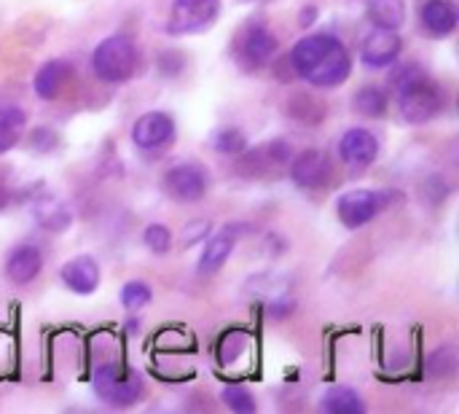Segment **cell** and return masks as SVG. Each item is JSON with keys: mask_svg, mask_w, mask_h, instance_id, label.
<instances>
[{"mask_svg": "<svg viewBox=\"0 0 459 414\" xmlns=\"http://www.w3.org/2000/svg\"><path fill=\"white\" fill-rule=\"evenodd\" d=\"M403 52V38L398 30H384V28H371L366 38L360 41V62L368 70H384L398 62Z\"/></svg>", "mask_w": 459, "mask_h": 414, "instance_id": "obj_10", "label": "cell"}, {"mask_svg": "<svg viewBox=\"0 0 459 414\" xmlns=\"http://www.w3.org/2000/svg\"><path fill=\"white\" fill-rule=\"evenodd\" d=\"M183 65H186V60H183V54H178V52H165V54L157 60V70H159V76H165V78H178V76L183 73Z\"/></svg>", "mask_w": 459, "mask_h": 414, "instance_id": "obj_29", "label": "cell"}, {"mask_svg": "<svg viewBox=\"0 0 459 414\" xmlns=\"http://www.w3.org/2000/svg\"><path fill=\"white\" fill-rule=\"evenodd\" d=\"M384 194L374 191V189H352L347 194L339 197L336 202V215L347 229H360L368 221H374L379 215V210L384 207Z\"/></svg>", "mask_w": 459, "mask_h": 414, "instance_id": "obj_11", "label": "cell"}, {"mask_svg": "<svg viewBox=\"0 0 459 414\" xmlns=\"http://www.w3.org/2000/svg\"><path fill=\"white\" fill-rule=\"evenodd\" d=\"M320 409L328 411V414H363L366 403L350 387H331V390H326V395L320 401Z\"/></svg>", "mask_w": 459, "mask_h": 414, "instance_id": "obj_22", "label": "cell"}, {"mask_svg": "<svg viewBox=\"0 0 459 414\" xmlns=\"http://www.w3.org/2000/svg\"><path fill=\"white\" fill-rule=\"evenodd\" d=\"M315 20H318V9H315V6H306V9L301 12V28H310Z\"/></svg>", "mask_w": 459, "mask_h": 414, "instance_id": "obj_33", "label": "cell"}, {"mask_svg": "<svg viewBox=\"0 0 459 414\" xmlns=\"http://www.w3.org/2000/svg\"><path fill=\"white\" fill-rule=\"evenodd\" d=\"M277 49H279L277 36H274L266 25L255 22V25H247V28L239 33V38H237V44H234V57H237V62H239L242 68H247V70H261V68H266V65L274 60Z\"/></svg>", "mask_w": 459, "mask_h": 414, "instance_id": "obj_6", "label": "cell"}, {"mask_svg": "<svg viewBox=\"0 0 459 414\" xmlns=\"http://www.w3.org/2000/svg\"><path fill=\"white\" fill-rule=\"evenodd\" d=\"M28 116L20 108H4L0 110V154L12 151L20 143V132L25 129Z\"/></svg>", "mask_w": 459, "mask_h": 414, "instance_id": "obj_23", "label": "cell"}, {"mask_svg": "<svg viewBox=\"0 0 459 414\" xmlns=\"http://www.w3.org/2000/svg\"><path fill=\"white\" fill-rule=\"evenodd\" d=\"M239 157H242V173L255 175V178H263V175H269V173H274V170L287 167L290 159H293V151H290V143L274 141V143H269V146L255 149L253 154L245 151V154H239Z\"/></svg>", "mask_w": 459, "mask_h": 414, "instance_id": "obj_15", "label": "cell"}, {"mask_svg": "<svg viewBox=\"0 0 459 414\" xmlns=\"http://www.w3.org/2000/svg\"><path fill=\"white\" fill-rule=\"evenodd\" d=\"M456 6L451 0H424L419 9V25L430 38H448L456 30Z\"/></svg>", "mask_w": 459, "mask_h": 414, "instance_id": "obj_16", "label": "cell"}, {"mask_svg": "<svg viewBox=\"0 0 459 414\" xmlns=\"http://www.w3.org/2000/svg\"><path fill=\"white\" fill-rule=\"evenodd\" d=\"M33 215H36L38 226L46 229V231H65L73 223V213L57 197H41V199H36L33 202Z\"/></svg>", "mask_w": 459, "mask_h": 414, "instance_id": "obj_20", "label": "cell"}, {"mask_svg": "<svg viewBox=\"0 0 459 414\" xmlns=\"http://www.w3.org/2000/svg\"><path fill=\"white\" fill-rule=\"evenodd\" d=\"M6 205V191H4V186H0V207Z\"/></svg>", "mask_w": 459, "mask_h": 414, "instance_id": "obj_34", "label": "cell"}, {"mask_svg": "<svg viewBox=\"0 0 459 414\" xmlns=\"http://www.w3.org/2000/svg\"><path fill=\"white\" fill-rule=\"evenodd\" d=\"M142 242H145V248H148L153 256H165V253H170V248H173V231H170V226H165V223H150V226H145V231H142Z\"/></svg>", "mask_w": 459, "mask_h": 414, "instance_id": "obj_28", "label": "cell"}, {"mask_svg": "<svg viewBox=\"0 0 459 414\" xmlns=\"http://www.w3.org/2000/svg\"><path fill=\"white\" fill-rule=\"evenodd\" d=\"M175 137V118L165 110H148L132 124V143L140 151H159Z\"/></svg>", "mask_w": 459, "mask_h": 414, "instance_id": "obj_12", "label": "cell"}, {"mask_svg": "<svg viewBox=\"0 0 459 414\" xmlns=\"http://www.w3.org/2000/svg\"><path fill=\"white\" fill-rule=\"evenodd\" d=\"M62 283L81 296H89L100 288V264L92 256H76L60 269Z\"/></svg>", "mask_w": 459, "mask_h": 414, "instance_id": "obj_17", "label": "cell"}, {"mask_svg": "<svg viewBox=\"0 0 459 414\" xmlns=\"http://www.w3.org/2000/svg\"><path fill=\"white\" fill-rule=\"evenodd\" d=\"M150 299H153L150 286L142 283V280H129V283H124V288H121V307L129 310V313H137V310L148 307Z\"/></svg>", "mask_w": 459, "mask_h": 414, "instance_id": "obj_27", "label": "cell"}, {"mask_svg": "<svg viewBox=\"0 0 459 414\" xmlns=\"http://www.w3.org/2000/svg\"><path fill=\"white\" fill-rule=\"evenodd\" d=\"M255 353H258V342L247 329L226 331L215 347L218 366L226 374H247L255 366Z\"/></svg>", "mask_w": 459, "mask_h": 414, "instance_id": "obj_8", "label": "cell"}, {"mask_svg": "<svg viewBox=\"0 0 459 414\" xmlns=\"http://www.w3.org/2000/svg\"><path fill=\"white\" fill-rule=\"evenodd\" d=\"M339 157L352 170H366L379 157V141L376 134L366 126H352L342 134L339 141Z\"/></svg>", "mask_w": 459, "mask_h": 414, "instance_id": "obj_13", "label": "cell"}, {"mask_svg": "<svg viewBox=\"0 0 459 414\" xmlns=\"http://www.w3.org/2000/svg\"><path fill=\"white\" fill-rule=\"evenodd\" d=\"M210 221H191L186 229H183V234H181V239H183V245L186 248H191V245H197V242H202V239H207L210 237Z\"/></svg>", "mask_w": 459, "mask_h": 414, "instance_id": "obj_31", "label": "cell"}, {"mask_svg": "<svg viewBox=\"0 0 459 414\" xmlns=\"http://www.w3.org/2000/svg\"><path fill=\"white\" fill-rule=\"evenodd\" d=\"M390 81L395 86L398 110L408 124H427L446 105L443 86L438 81H432L430 76H424L422 68H416V65L395 68Z\"/></svg>", "mask_w": 459, "mask_h": 414, "instance_id": "obj_2", "label": "cell"}, {"mask_svg": "<svg viewBox=\"0 0 459 414\" xmlns=\"http://www.w3.org/2000/svg\"><path fill=\"white\" fill-rule=\"evenodd\" d=\"M293 73L318 89H336L352 73V57L347 46L331 33L303 36L287 57Z\"/></svg>", "mask_w": 459, "mask_h": 414, "instance_id": "obj_1", "label": "cell"}, {"mask_svg": "<svg viewBox=\"0 0 459 414\" xmlns=\"http://www.w3.org/2000/svg\"><path fill=\"white\" fill-rule=\"evenodd\" d=\"M352 105H355V110H358L360 116L382 118V116L387 113V108H390V100H387V94H384L379 86H363V89H358Z\"/></svg>", "mask_w": 459, "mask_h": 414, "instance_id": "obj_24", "label": "cell"}, {"mask_svg": "<svg viewBox=\"0 0 459 414\" xmlns=\"http://www.w3.org/2000/svg\"><path fill=\"white\" fill-rule=\"evenodd\" d=\"M30 146H33L38 154L52 151V149L57 146V132H54V129H46V126L33 129V134H30Z\"/></svg>", "mask_w": 459, "mask_h": 414, "instance_id": "obj_30", "label": "cell"}, {"mask_svg": "<svg viewBox=\"0 0 459 414\" xmlns=\"http://www.w3.org/2000/svg\"><path fill=\"white\" fill-rule=\"evenodd\" d=\"M221 401H223L231 411H237V414H253V411H258V403H255L253 393H250L245 385H223Z\"/></svg>", "mask_w": 459, "mask_h": 414, "instance_id": "obj_26", "label": "cell"}, {"mask_svg": "<svg viewBox=\"0 0 459 414\" xmlns=\"http://www.w3.org/2000/svg\"><path fill=\"white\" fill-rule=\"evenodd\" d=\"M92 385H94V393L100 395V401L113 409H129V406L140 403L145 395L142 379L124 366L118 350L94 363Z\"/></svg>", "mask_w": 459, "mask_h": 414, "instance_id": "obj_3", "label": "cell"}, {"mask_svg": "<svg viewBox=\"0 0 459 414\" xmlns=\"http://www.w3.org/2000/svg\"><path fill=\"white\" fill-rule=\"evenodd\" d=\"M44 269V253L38 245H20L6 258V274L14 286H30Z\"/></svg>", "mask_w": 459, "mask_h": 414, "instance_id": "obj_18", "label": "cell"}, {"mask_svg": "<svg viewBox=\"0 0 459 414\" xmlns=\"http://www.w3.org/2000/svg\"><path fill=\"white\" fill-rule=\"evenodd\" d=\"M242 234H247V226L231 221V223H226L221 231H215L213 237H207V239H205L207 245H205V250H202V256H199V272H202V274L218 272V269L229 261V256L234 253L237 239H239Z\"/></svg>", "mask_w": 459, "mask_h": 414, "instance_id": "obj_14", "label": "cell"}, {"mask_svg": "<svg viewBox=\"0 0 459 414\" xmlns=\"http://www.w3.org/2000/svg\"><path fill=\"white\" fill-rule=\"evenodd\" d=\"M137 68H140V49L124 33L102 38L92 52V70L105 84H124L137 73Z\"/></svg>", "mask_w": 459, "mask_h": 414, "instance_id": "obj_4", "label": "cell"}, {"mask_svg": "<svg viewBox=\"0 0 459 414\" xmlns=\"http://www.w3.org/2000/svg\"><path fill=\"white\" fill-rule=\"evenodd\" d=\"M73 81V65L65 60H49L33 78V89L41 100H60Z\"/></svg>", "mask_w": 459, "mask_h": 414, "instance_id": "obj_19", "label": "cell"}, {"mask_svg": "<svg viewBox=\"0 0 459 414\" xmlns=\"http://www.w3.org/2000/svg\"><path fill=\"white\" fill-rule=\"evenodd\" d=\"M165 194L175 202H199L207 194L210 173L197 162H181L165 173Z\"/></svg>", "mask_w": 459, "mask_h": 414, "instance_id": "obj_9", "label": "cell"}, {"mask_svg": "<svg viewBox=\"0 0 459 414\" xmlns=\"http://www.w3.org/2000/svg\"><path fill=\"white\" fill-rule=\"evenodd\" d=\"M293 299H287V296H279V299H269L266 302V315L269 318H274V321H282V318H287L290 313H293Z\"/></svg>", "mask_w": 459, "mask_h": 414, "instance_id": "obj_32", "label": "cell"}, {"mask_svg": "<svg viewBox=\"0 0 459 414\" xmlns=\"http://www.w3.org/2000/svg\"><path fill=\"white\" fill-rule=\"evenodd\" d=\"M334 159L320 149H306L290 159V181L301 191H320L334 183Z\"/></svg>", "mask_w": 459, "mask_h": 414, "instance_id": "obj_7", "label": "cell"}, {"mask_svg": "<svg viewBox=\"0 0 459 414\" xmlns=\"http://www.w3.org/2000/svg\"><path fill=\"white\" fill-rule=\"evenodd\" d=\"M221 17V0H173L167 33L170 36H199L210 30Z\"/></svg>", "mask_w": 459, "mask_h": 414, "instance_id": "obj_5", "label": "cell"}, {"mask_svg": "<svg viewBox=\"0 0 459 414\" xmlns=\"http://www.w3.org/2000/svg\"><path fill=\"white\" fill-rule=\"evenodd\" d=\"M213 149L223 157H239L247 151V134L237 126H226V129L215 132Z\"/></svg>", "mask_w": 459, "mask_h": 414, "instance_id": "obj_25", "label": "cell"}, {"mask_svg": "<svg viewBox=\"0 0 459 414\" xmlns=\"http://www.w3.org/2000/svg\"><path fill=\"white\" fill-rule=\"evenodd\" d=\"M258 4H271V0H258Z\"/></svg>", "mask_w": 459, "mask_h": 414, "instance_id": "obj_35", "label": "cell"}, {"mask_svg": "<svg viewBox=\"0 0 459 414\" xmlns=\"http://www.w3.org/2000/svg\"><path fill=\"white\" fill-rule=\"evenodd\" d=\"M366 17L374 28L400 30L406 25V0H366Z\"/></svg>", "mask_w": 459, "mask_h": 414, "instance_id": "obj_21", "label": "cell"}]
</instances>
